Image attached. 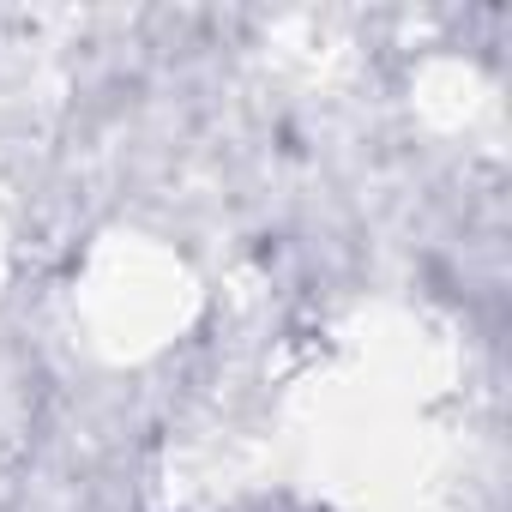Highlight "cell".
<instances>
[{
    "label": "cell",
    "mask_w": 512,
    "mask_h": 512,
    "mask_svg": "<svg viewBox=\"0 0 512 512\" xmlns=\"http://www.w3.org/2000/svg\"><path fill=\"white\" fill-rule=\"evenodd\" d=\"M217 512H326V506H314L302 494H247V500H229Z\"/></svg>",
    "instance_id": "6da1fadb"
}]
</instances>
